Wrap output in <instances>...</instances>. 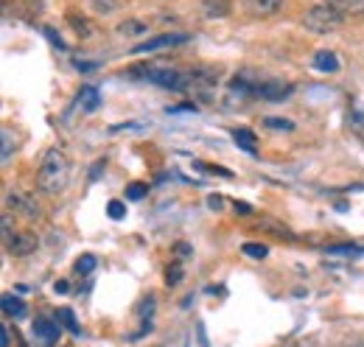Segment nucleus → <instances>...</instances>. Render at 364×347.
<instances>
[{"instance_id": "nucleus-22", "label": "nucleus", "mask_w": 364, "mask_h": 347, "mask_svg": "<svg viewBox=\"0 0 364 347\" xmlns=\"http://www.w3.org/2000/svg\"><path fill=\"white\" fill-rule=\"evenodd\" d=\"M73 269H76V274H90L92 269H95V258L92 255H79L76 263H73Z\"/></svg>"}, {"instance_id": "nucleus-26", "label": "nucleus", "mask_w": 364, "mask_h": 347, "mask_svg": "<svg viewBox=\"0 0 364 347\" xmlns=\"http://www.w3.org/2000/svg\"><path fill=\"white\" fill-rule=\"evenodd\" d=\"M196 169H205V174H216V176H225V179H232V171H228V169H222V166H208V163H193Z\"/></svg>"}, {"instance_id": "nucleus-1", "label": "nucleus", "mask_w": 364, "mask_h": 347, "mask_svg": "<svg viewBox=\"0 0 364 347\" xmlns=\"http://www.w3.org/2000/svg\"><path fill=\"white\" fill-rule=\"evenodd\" d=\"M70 182V160L62 149H48L40 169H37V188L48 193V196H56L68 188Z\"/></svg>"}, {"instance_id": "nucleus-8", "label": "nucleus", "mask_w": 364, "mask_h": 347, "mask_svg": "<svg viewBox=\"0 0 364 347\" xmlns=\"http://www.w3.org/2000/svg\"><path fill=\"white\" fill-rule=\"evenodd\" d=\"M6 250H9L11 255H31V252L37 250V235L20 233V235H14V238L6 244Z\"/></svg>"}, {"instance_id": "nucleus-18", "label": "nucleus", "mask_w": 364, "mask_h": 347, "mask_svg": "<svg viewBox=\"0 0 364 347\" xmlns=\"http://www.w3.org/2000/svg\"><path fill=\"white\" fill-rule=\"evenodd\" d=\"M261 230H269V233H277V235H283V238H294V233L289 230V227H283V224H277V221H272V218H261V224H258Z\"/></svg>"}, {"instance_id": "nucleus-2", "label": "nucleus", "mask_w": 364, "mask_h": 347, "mask_svg": "<svg viewBox=\"0 0 364 347\" xmlns=\"http://www.w3.org/2000/svg\"><path fill=\"white\" fill-rule=\"evenodd\" d=\"M342 20L345 14H339L336 9H331L328 3H319V6H311L306 14H303V26L314 34H331L336 28H342Z\"/></svg>"}, {"instance_id": "nucleus-27", "label": "nucleus", "mask_w": 364, "mask_h": 347, "mask_svg": "<svg viewBox=\"0 0 364 347\" xmlns=\"http://www.w3.org/2000/svg\"><path fill=\"white\" fill-rule=\"evenodd\" d=\"M70 26L79 31V34H85V37H92V28L87 20H79V17H70Z\"/></svg>"}, {"instance_id": "nucleus-5", "label": "nucleus", "mask_w": 364, "mask_h": 347, "mask_svg": "<svg viewBox=\"0 0 364 347\" xmlns=\"http://www.w3.org/2000/svg\"><path fill=\"white\" fill-rule=\"evenodd\" d=\"M191 37L188 34H160V37H151L146 43H137L132 48V53H151V50H163V48H174V45L188 43Z\"/></svg>"}, {"instance_id": "nucleus-32", "label": "nucleus", "mask_w": 364, "mask_h": 347, "mask_svg": "<svg viewBox=\"0 0 364 347\" xmlns=\"http://www.w3.org/2000/svg\"><path fill=\"white\" fill-rule=\"evenodd\" d=\"M76 68L87 73V70H95V68H98V62H76Z\"/></svg>"}, {"instance_id": "nucleus-13", "label": "nucleus", "mask_w": 364, "mask_h": 347, "mask_svg": "<svg viewBox=\"0 0 364 347\" xmlns=\"http://www.w3.org/2000/svg\"><path fill=\"white\" fill-rule=\"evenodd\" d=\"M331 9H336L339 14H364V0H325Z\"/></svg>"}, {"instance_id": "nucleus-3", "label": "nucleus", "mask_w": 364, "mask_h": 347, "mask_svg": "<svg viewBox=\"0 0 364 347\" xmlns=\"http://www.w3.org/2000/svg\"><path fill=\"white\" fill-rule=\"evenodd\" d=\"M6 208L14 210V216H23L28 218V221H37V218L43 216L37 199L31 193H23V191H9L6 193Z\"/></svg>"}, {"instance_id": "nucleus-15", "label": "nucleus", "mask_w": 364, "mask_h": 347, "mask_svg": "<svg viewBox=\"0 0 364 347\" xmlns=\"http://www.w3.org/2000/svg\"><path fill=\"white\" fill-rule=\"evenodd\" d=\"M3 314L20 319V316H26V303L20 297H14V294H3Z\"/></svg>"}, {"instance_id": "nucleus-4", "label": "nucleus", "mask_w": 364, "mask_h": 347, "mask_svg": "<svg viewBox=\"0 0 364 347\" xmlns=\"http://www.w3.org/2000/svg\"><path fill=\"white\" fill-rule=\"evenodd\" d=\"M31 333H34L37 347H53L56 342H59V325H56V322H50L48 316H37V319H34Z\"/></svg>"}, {"instance_id": "nucleus-6", "label": "nucleus", "mask_w": 364, "mask_h": 347, "mask_svg": "<svg viewBox=\"0 0 364 347\" xmlns=\"http://www.w3.org/2000/svg\"><path fill=\"white\" fill-rule=\"evenodd\" d=\"M286 0H244V11L250 17H274L280 14Z\"/></svg>"}, {"instance_id": "nucleus-11", "label": "nucleus", "mask_w": 364, "mask_h": 347, "mask_svg": "<svg viewBox=\"0 0 364 347\" xmlns=\"http://www.w3.org/2000/svg\"><path fill=\"white\" fill-rule=\"evenodd\" d=\"M232 140H235V143H238V149H244L247 154H255V151H258V137H255V132L232 129Z\"/></svg>"}, {"instance_id": "nucleus-25", "label": "nucleus", "mask_w": 364, "mask_h": 347, "mask_svg": "<svg viewBox=\"0 0 364 347\" xmlns=\"http://www.w3.org/2000/svg\"><path fill=\"white\" fill-rule=\"evenodd\" d=\"M107 213H109V218H115V221H118V218L127 216V205H124L121 199H112V202L107 205Z\"/></svg>"}, {"instance_id": "nucleus-16", "label": "nucleus", "mask_w": 364, "mask_h": 347, "mask_svg": "<svg viewBox=\"0 0 364 347\" xmlns=\"http://www.w3.org/2000/svg\"><path fill=\"white\" fill-rule=\"evenodd\" d=\"M348 127H350L353 134H359L364 140V110L359 104H353V107L348 110Z\"/></svg>"}, {"instance_id": "nucleus-23", "label": "nucleus", "mask_w": 364, "mask_h": 347, "mask_svg": "<svg viewBox=\"0 0 364 347\" xmlns=\"http://www.w3.org/2000/svg\"><path fill=\"white\" fill-rule=\"evenodd\" d=\"M241 252H244V255H250V258H258V260L269 255V250H267L264 244H244V247H241Z\"/></svg>"}, {"instance_id": "nucleus-10", "label": "nucleus", "mask_w": 364, "mask_h": 347, "mask_svg": "<svg viewBox=\"0 0 364 347\" xmlns=\"http://www.w3.org/2000/svg\"><path fill=\"white\" fill-rule=\"evenodd\" d=\"M325 255L328 258H362L364 247H359V244H336V247H328Z\"/></svg>"}, {"instance_id": "nucleus-21", "label": "nucleus", "mask_w": 364, "mask_h": 347, "mask_svg": "<svg viewBox=\"0 0 364 347\" xmlns=\"http://www.w3.org/2000/svg\"><path fill=\"white\" fill-rule=\"evenodd\" d=\"M146 193H149V185H146V182H129V185H127V199H129V202H140Z\"/></svg>"}, {"instance_id": "nucleus-30", "label": "nucleus", "mask_w": 364, "mask_h": 347, "mask_svg": "<svg viewBox=\"0 0 364 347\" xmlns=\"http://www.w3.org/2000/svg\"><path fill=\"white\" fill-rule=\"evenodd\" d=\"M46 34H48V40H50V43H53V45H59V48H62V50H65V48H68V45L62 43V40H59V37H56V31H53V28H50V26H48V28H46Z\"/></svg>"}, {"instance_id": "nucleus-12", "label": "nucleus", "mask_w": 364, "mask_h": 347, "mask_svg": "<svg viewBox=\"0 0 364 347\" xmlns=\"http://www.w3.org/2000/svg\"><path fill=\"white\" fill-rule=\"evenodd\" d=\"M98 104H101V92H98L95 87H82V92H79V107H82L85 112H95Z\"/></svg>"}, {"instance_id": "nucleus-7", "label": "nucleus", "mask_w": 364, "mask_h": 347, "mask_svg": "<svg viewBox=\"0 0 364 347\" xmlns=\"http://www.w3.org/2000/svg\"><path fill=\"white\" fill-rule=\"evenodd\" d=\"M291 85H283V82H264V85H255V95L267 98V101H283L286 95H291Z\"/></svg>"}, {"instance_id": "nucleus-9", "label": "nucleus", "mask_w": 364, "mask_h": 347, "mask_svg": "<svg viewBox=\"0 0 364 347\" xmlns=\"http://www.w3.org/2000/svg\"><path fill=\"white\" fill-rule=\"evenodd\" d=\"M311 65H314V70H319V73H336L339 70V56L333 50H317L314 59H311Z\"/></svg>"}, {"instance_id": "nucleus-20", "label": "nucleus", "mask_w": 364, "mask_h": 347, "mask_svg": "<svg viewBox=\"0 0 364 347\" xmlns=\"http://www.w3.org/2000/svg\"><path fill=\"white\" fill-rule=\"evenodd\" d=\"M264 127H269L272 132H294V121H289V118H264Z\"/></svg>"}, {"instance_id": "nucleus-35", "label": "nucleus", "mask_w": 364, "mask_h": 347, "mask_svg": "<svg viewBox=\"0 0 364 347\" xmlns=\"http://www.w3.org/2000/svg\"><path fill=\"white\" fill-rule=\"evenodd\" d=\"M0 345L9 347V328H0Z\"/></svg>"}, {"instance_id": "nucleus-33", "label": "nucleus", "mask_w": 364, "mask_h": 347, "mask_svg": "<svg viewBox=\"0 0 364 347\" xmlns=\"http://www.w3.org/2000/svg\"><path fill=\"white\" fill-rule=\"evenodd\" d=\"M232 208H235V213H252V208H250L247 202H235Z\"/></svg>"}, {"instance_id": "nucleus-34", "label": "nucleus", "mask_w": 364, "mask_h": 347, "mask_svg": "<svg viewBox=\"0 0 364 347\" xmlns=\"http://www.w3.org/2000/svg\"><path fill=\"white\" fill-rule=\"evenodd\" d=\"M208 205H210L213 210H219V208H222V196H210V199H208Z\"/></svg>"}, {"instance_id": "nucleus-14", "label": "nucleus", "mask_w": 364, "mask_h": 347, "mask_svg": "<svg viewBox=\"0 0 364 347\" xmlns=\"http://www.w3.org/2000/svg\"><path fill=\"white\" fill-rule=\"evenodd\" d=\"M202 11H205V17H210V20H216V17H228L230 0H205V3H202Z\"/></svg>"}, {"instance_id": "nucleus-29", "label": "nucleus", "mask_w": 364, "mask_h": 347, "mask_svg": "<svg viewBox=\"0 0 364 347\" xmlns=\"http://www.w3.org/2000/svg\"><path fill=\"white\" fill-rule=\"evenodd\" d=\"M11 157V132L3 129V163Z\"/></svg>"}, {"instance_id": "nucleus-28", "label": "nucleus", "mask_w": 364, "mask_h": 347, "mask_svg": "<svg viewBox=\"0 0 364 347\" xmlns=\"http://www.w3.org/2000/svg\"><path fill=\"white\" fill-rule=\"evenodd\" d=\"M166 280H168V286H177V283H180V280H182V266H180V263H174V266L168 269Z\"/></svg>"}, {"instance_id": "nucleus-31", "label": "nucleus", "mask_w": 364, "mask_h": 347, "mask_svg": "<svg viewBox=\"0 0 364 347\" xmlns=\"http://www.w3.org/2000/svg\"><path fill=\"white\" fill-rule=\"evenodd\" d=\"M53 292H56V294H68V292H70L68 280H56V283H53Z\"/></svg>"}, {"instance_id": "nucleus-19", "label": "nucleus", "mask_w": 364, "mask_h": 347, "mask_svg": "<svg viewBox=\"0 0 364 347\" xmlns=\"http://www.w3.org/2000/svg\"><path fill=\"white\" fill-rule=\"evenodd\" d=\"M56 319H59V322H65V328H68L70 333H79V322H76V314H73L70 308H59Z\"/></svg>"}, {"instance_id": "nucleus-17", "label": "nucleus", "mask_w": 364, "mask_h": 347, "mask_svg": "<svg viewBox=\"0 0 364 347\" xmlns=\"http://www.w3.org/2000/svg\"><path fill=\"white\" fill-rule=\"evenodd\" d=\"M118 34H124V37H143L146 34V23H140V20H124L118 26Z\"/></svg>"}, {"instance_id": "nucleus-24", "label": "nucleus", "mask_w": 364, "mask_h": 347, "mask_svg": "<svg viewBox=\"0 0 364 347\" xmlns=\"http://www.w3.org/2000/svg\"><path fill=\"white\" fill-rule=\"evenodd\" d=\"M90 6L98 14H109V11H115L121 6V0H90Z\"/></svg>"}]
</instances>
